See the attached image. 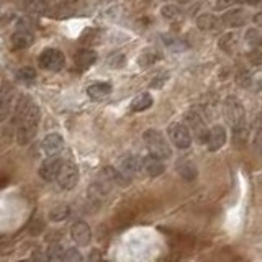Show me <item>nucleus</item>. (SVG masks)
<instances>
[{
  "label": "nucleus",
  "mask_w": 262,
  "mask_h": 262,
  "mask_svg": "<svg viewBox=\"0 0 262 262\" xmlns=\"http://www.w3.org/2000/svg\"><path fill=\"white\" fill-rule=\"evenodd\" d=\"M143 169L149 177H157L166 171V166L162 162V159L149 154V156H146L143 159Z\"/></svg>",
  "instance_id": "obj_14"
},
{
  "label": "nucleus",
  "mask_w": 262,
  "mask_h": 262,
  "mask_svg": "<svg viewBox=\"0 0 262 262\" xmlns=\"http://www.w3.org/2000/svg\"><path fill=\"white\" fill-rule=\"evenodd\" d=\"M146 2H154V0H146Z\"/></svg>",
  "instance_id": "obj_40"
},
{
  "label": "nucleus",
  "mask_w": 262,
  "mask_h": 262,
  "mask_svg": "<svg viewBox=\"0 0 262 262\" xmlns=\"http://www.w3.org/2000/svg\"><path fill=\"white\" fill-rule=\"evenodd\" d=\"M196 26L203 31H210L218 26V18L212 15V13H203V15L196 18Z\"/></svg>",
  "instance_id": "obj_21"
},
{
  "label": "nucleus",
  "mask_w": 262,
  "mask_h": 262,
  "mask_svg": "<svg viewBox=\"0 0 262 262\" xmlns=\"http://www.w3.org/2000/svg\"><path fill=\"white\" fill-rule=\"evenodd\" d=\"M31 259H33L35 262H49L48 254H46V252H41V251H35L33 256H31Z\"/></svg>",
  "instance_id": "obj_36"
},
{
  "label": "nucleus",
  "mask_w": 262,
  "mask_h": 262,
  "mask_svg": "<svg viewBox=\"0 0 262 262\" xmlns=\"http://www.w3.org/2000/svg\"><path fill=\"white\" fill-rule=\"evenodd\" d=\"M64 252H66V251L62 249V247H61L59 244L49 246L48 251H46L49 262H62V259H64Z\"/></svg>",
  "instance_id": "obj_25"
},
{
  "label": "nucleus",
  "mask_w": 262,
  "mask_h": 262,
  "mask_svg": "<svg viewBox=\"0 0 262 262\" xmlns=\"http://www.w3.org/2000/svg\"><path fill=\"white\" fill-rule=\"evenodd\" d=\"M177 171L185 180H193L196 177V167L190 159H180L177 162Z\"/></svg>",
  "instance_id": "obj_19"
},
{
  "label": "nucleus",
  "mask_w": 262,
  "mask_h": 262,
  "mask_svg": "<svg viewBox=\"0 0 262 262\" xmlns=\"http://www.w3.org/2000/svg\"><path fill=\"white\" fill-rule=\"evenodd\" d=\"M71 236L74 239L77 246H89L92 239V231L90 226L85 221H76L71 228Z\"/></svg>",
  "instance_id": "obj_9"
},
{
  "label": "nucleus",
  "mask_w": 262,
  "mask_h": 262,
  "mask_svg": "<svg viewBox=\"0 0 262 262\" xmlns=\"http://www.w3.org/2000/svg\"><path fill=\"white\" fill-rule=\"evenodd\" d=\"M185 121H187V128L192 131L195 140L199 143H205L208 140V128L205 126V121L200 116V113H195V112H188L185 115Z\"/></svg>",
  "instance_id": "obj_7"
},
{
  "label": "nucleus",
  "mask_w": 262,
  "mask_h": 262,
  "mask_svg": "<svg viewBox=\"0 0 262 262\" xmlns=\"http://www.w3.org/2000/svg\"><path fill=\"white\" fill-rule=\"evenodd\" d=\"M164 43L167 46H169L171 49H176V51H184L187 48V45L182 40L176 38L174 35H166L164 36Z\"/></svg>",
  "instance_id": "obj_27"
},
{
  "label": "nucleus",
  "mask_w": 262,
  "mask_h": 262,
  "mask_svg": "<svg viewBox=\"0 0 262 262\" xmlns=\"http://www.w3.org/2000/svg\"><path fill=\"white\" fill-rule=\"evenodd\" d=\"M38 61H40V66L43 69H46L49 72H59L66 64V56L61 53L59 49L48 48L40 54Z\"/></svg>",
  "instance_id": "obj_5"
},
{
  "label": "nucleus",
  "mask_w": 262,
  "mask_h": 262,
  "mask_svg": "<svg viewBox=\"0 0 262 262\" xmlns=\"http://www.w3.org/2000/svg\"><path fill=\"white\" fill-rule=\"evenodd\" d=\"M61 164H62V159L57 157V156H48L46 161H43V164L40 166V176L51 182V180H56L57 179V174H59L61 169Z\"/></svg>",
  "instance_id": "obj_8"
},
{
  "label": "nucleus",
  "mask_w": 262,
  "mask_h": 262,
  "mask_svg": "<svg viewBox=\"0 0 262 262\" xmlns=\"http://www.w3.org/2000/svg\"><path fill=\"white\" fill-rule=\"evenodd\" d=\"M177 4H187V2H190V0H176Z\"/></svg>",
  "instance_id": "obj_39"
},
{
  "label": "nucleus",
  "mask_w": 262,
  "mask_h": 262,
  "mask_svg": "<svg viewBox=\"0 0 262 262\" xmlns=\"http://www.w3.org/2000/svg\"><path fill=\"white\" fill-rule=\"evenodd\" d=\"M143 169V159L138 156H128L120 162V169L118 172L121 174L123 177H126L128 180L138 174V171Z\"/></svg>",
  "instance_id": "obj_12"
},
{
  "label": "nucleus",
  "mask_w": 262,
  "mask_h": 262,
  "mask_svg": "<svg viewBox=\"0 0 262 262\" xmlns=\"http://www.w3.org/2000/svg\"><path fill=\"white\" fill-rule=\"evenodd\" d=\"M41 118L40 107L31 97L21 95L17 105V141L21 146L30 143L38 131Z\"/></svg>",
  "instance_id": "obj_1"
},
{
  "label": "nucleus",
  "mask_w": 262,
  "mask_h": 262,
  "mask_svg": "<svg viewBox=\"0 0 262 262\" xmlns=\"http://www.w3.org/2000/svg\"><path fill=\"white\" fill-rule=\"evenodd\" d=\"M224 144H226V129L221 125H215L213 128H210L208 131V140H207V146L210 151H218L221 149Z\"/></svg>",
  "instance_id": "obj_10"
},
{
  "label": "nucleus",
  "mask_w": 262,
  "mask_h": 262,
  "mask_svg": "<svg viewBox=\"0 0 262 262\" xmlns=\"http://www.w3.org/2000/svg\"><path fill=\"white\" fill-rule=\"evenodd\" d=\"M33 41H35L33 30H26V28H18V30L12 36V43L17 49L30 48L33 45Z\"/></svg>",
  "instance_id": "obj_15"
},
{
  "label": "nucleus",
  "mask_w": 262,
  "mask_h": 262,
  "mask_svg": "<svg viewBox=\"0 0 262 262\" xmlns=\"http://www.w3.org/2000/svg\"><path fill=\"white\" fill-rule=\"evenodd\" d=\"M249 59H251V62H254L256 66L262 64V51H260V49H257V48H254V49H252V53L249 54Z\"/></svg>",
  "instance_id": "obj_33"
},
{
  "label": "nucleus",
  "mask_w": 262,
  "mask_h": 262,
  "mask_svg": "<svg viewBox=\"0 0 262 262\" xmlns=\"http://www.w3.org/2000/svg\"><path fill=\"white\" fill-rule=\"evenodd\" d=\"M246 18H247V15H246L244 10L235 9V10H230V12L224 13L223 21L230 26H241V25L246 23Z\"/></svg>",
  "instance_id": "obj_18"
},
{
  "label": "nucleus",
  "mask_w": 262,
  "mask_h": 262,
  "mask_svg": "<svg viewBox=\"0 0 262 262\" xmlns=\"http://www.w3.org/2000/svg\"><path fill=\"white\" fill-rule=\"evenodd\" d=\"M259 33L256 31V30H249L246 33V40H247V43H252V46H256L257 43H259V36H257Z\"/></svg>",
  "instance_id": "obj_35"
},
{
  "label": "nucleus",
  "mask_w": 262,
  "mask_h": 262,
  "mask_svg": "<svg viewBox=\"0 0 262 262\" xmlns=\"http://www.w3.org/2000/svg\"><path fill=\"white\" fill-rule=\"evenodd\" d=\"M110 93H112V85L108 82H93L89 85V89H87V95L95 102L104 100L105 97L110 95Z\"/></svg>",
  "instance_id": "obj_16"
},
{
  "label": "nucleus",
  "mask_w": 262,
  "mask_h": 262,
  "mask_svg": "<svg viewBox=\"0 0 262 262\" xmlns=\"http://www.w3.org/2000/svg\"><path fill=\"white\" fill-rule=\"evenodd\" d=\"M43 151L46 152V156H57L64 149V140L59 133H49L43 140Z\"/></svg>",
  "instance_id": "obj_11"
},
{
  "label": "nucleus",
  "mask_w": 262,
  "mask_h": 262,
  "mask_svg": "<svg viewBox=\"0 0 262 262\" xmlns=\"http://www.w3.org/2000/svg\"><path fill=\"white\" fill-rule=\"evenodd\" d=\"M108 64H110V68H115V69L123 68V66L126 64V57L123 56V54H115V56L110 57V61H108Z\"/></svg>",
  "instance_id": "obj_30"
},
{
  "label": "nucleus",
  "mask_w": 262,
  "mask_h": 262,
  "mask_svg": "<svg viewBox=\"0 0 262 262\" xmlns=\"http://www.w3.org/2000/svg\"><path fill=\"white\" fill-rule=\"evenodd\" d=\"M13 252V243L7 239H0V256H9Z\"/></svg>",
  "instance_id": "obj_32"
},
{
  "label": "nucleus",
  "mask_w": 262,
  "mask_h": 262,
  "mask_svg": "<svg viewBox=\"0 0 262 262\" xmlns=\"http://www.w3.org/2000/svg\"><path fill=\"white\" fill-rule=\"evenodd\" d=\"M62 262H84L82 259V254L79 252L74 247H69V249H66L64 252V259Z\"/></svg>",
  "instance_id": "obj_28"
},
{
  "label": "nucleus",
  "mask_w": 262,
  "mask_h": 262,
  "mask_svg": "<svg viewBox=\"0 0 262 262\" xmlns=\"http://www.w3.org/2000/svg\"><path fill=\"white\" fill-rule=\"evenodd\" d=\"M71 208L68 205H57L49 212V220L51 221H62L69 216Z\"/></svg>",
  "instance_id": "obj_23"
},
{
  "label": "nucleus",
  "mask_w": 262,
  "mask_h": 262,
  "mask_svg": "<svg viewBox=\"0 0 262 262\" xmlns=\"http://www.w3.org/2000/svg\"><path fill=\"white\" fill-rule=\"evenodd\" d=\"M236 2H239V4H249V5H256L259 0H236Z\"/></svg>",
  "instance_id": "obj_37"
},
{
  "label": "nucleus",
  "mask_w": 262,
  "mask_h": 262,
  "mask_svg": "<svg viewBox=\"0 0 262 262\" xmlns=\"http://www.w3.org/2000/svg\"><path fill=\"white\" fill-rule=\"evenodd\" d=\"M159 59V53L154 49H148L140 56V66L141 68H148V66L154 64Z\"/></svg>",
  "instance_id": "obj_24"
},
{
  "label": "nucleus",
  "mask_w": 262,
  "mask_h": 262,
  "mask_svg": "<svg viewBox=\"0 0 262 262\" xmlns=\"http://www.w3.org/2000/svg\"><path fill=\"white\" fill-rule=\"evenodd\" d=\"M23 7L26 12L43 13L48 9V0H23Z\"/></svg>",
  "instance_id": "obj_22"
},
{
  "label": "nucleus",
  "mask_w": 262,
  "mask_h": 262,
  "mask_svg": "<svg viewBox=\"0 0 262 262\" xmlns=\"http://www.w3.org/2000/svg\"><path fill=\"white\" fill-rule=\"evenodd\" d=\"M233 43H235V36H233V33H226V35H224L223 38L220 40V46H221V49H224V51H231Z\"/></svg>",
  "instance_id": "obj_31"
},
{
  "label": "nucleus",
  "mask_w": 262,
  "mask_h": 262,
  "mask_svg": "<svg viewBox=\"0 0 262 262\" xmlns=\"http://www.w3.org/2000/svg\"><path fill=\"white\" fill-rule=\"evenodd\" d=\"M57 184L64 190H72L79 182V169L72 161H62L59 174H57Z\"/></svg>",
  "instance_id": "obj_6"
},
{
  "label": "nucleus",
  "mask_w": 262,
  "mask_h": 262,
  "mask_svg": "<svg viewBox=\"0 0 262 262\" xmlns=\"http://www.w3.org/2000/svg\"><path fill=\"white\" fill-rule=\"evenodd\" d=\"M260 45H262V40H260Z\"/></svg>",
  "instance_id": "obj_41"
},
{
  "label": "nucleus",
  "mask_w": 262,
  "mask_h": 262,
  "mask_svg": "<svg viewBox=\"0 0 262 262\" xmlns=\"http://www.w3.org/2000/svg\"><path fill=\"white\" fill-rule=\"evenodd\" d=\"M235 4H236V0H216L215 7H216V10H226Z\"/></svg>",
  "instance_id": "obj_34"
},
{
  "label": "nucleus",
  "mask_w": 262,
  "mask_h": 262,
  "mask_svg": "<svg viewBox=\"0 0 262 262\" xmlns=\"http://www.w3.org/2000/svg\"><path fill=\"white\" fill-rule=\"evenodd\" d=\"M17 77L20 81H33V79H36V71L33 68H21Z\"/></svg>",
  "instance_id": "obj_29"
},
{
  "label": "nucleus",
  "mask_w": 262,
  "mask_h": 262,
  "mask_svg": "<svg viewBox=\"0 0 262 262\" xmlns=\"http://www.w3.org/2000/svg\"><path fill=\"white\" fill-rule=\"evenodd\" d=\"M152 105V97H151V93H140L138 97L133 99V102H131V110L133 112H144V110H148V108H151Z\"/></svg>",
  "instance_id": "obj_20"
},
{
  "label": "nucleus",
  "mask_w": 262,
  "mask_h": 262,
  "mask_svg": "<svg viewBox=\"0 0 262 262\" xmlns=\"http://www.w3.org/2000/svg\"><path fill=\"white\" fill-rule=\"evenodd\" d=\"M12 100H13V89L9 84H4V87L0 89V123L9 118Z\"/></svg>",
  "instance_id": "obj_13"
},
{
  "label": "nucleus",
  "mask_w": 262,
  "mask_h": 262,
  "mask_svg": "<svg viewBox=\"0 0 262 262\" xmlns=\"http://www.w3.org/2000/svg\"><path fill=\"white\" fill-rule=\"evenodd\" d=\"M224 116H226L228 123L233 126H241L246 125V113H244V107L236 97H226L224 100Z\"/></svg>",
  "instance_id": "obj_3"
},
{
  "label": "nucleus",
  "mask_w": 262,
  "mask_h": 262,
  "mask_svg": "<svg viewBox=\"0 0 262 262\" xmlns=\"http://www.w3.org/2000/svg\"><path fill=\"white\" fill-rule=\"evenodd\" d=\"M18 262H35V260L30 257V259H21V260H18Z\"/></svg>",
  "instance_id": "obj_38"
},
{
  "label": "nucleus",
  "mask_w": 262,
  "mask_h": 262,
  "mask_svg": "<svg viewBox=\"0 0 262 262\" xmlns=\"http://www.w3.org/2000/svg\"><path fill=\"white\" fill-rule=\"evenodd\" d=\"M95 61H97V53L92 49H81L76 54V64H77V68H81V69L90 68V66L95 64Z\"/></svg>",
  "instance_id": "obj_17"
},
{
  "label": "nucleus",
  "mask_w": 262,
  "mask_h": 262,
  "mask_svg": "<svg viewBox=\"0 0 262 262\" xmlns=\"http://www.w3.org/2000/svg\"><path fill=\"white\" fill-rule=\"evenodd\" d=\"M143 138H144V143H146V146L149 149V154L162 159V161L171 157L172 149H171L169 143H167V140L164 138L161 131H157L154 128H149L143 133Z\"/></svg>",
  "instance_id": "obj_2"
},
{
  "label": "nucleus",
  "mask_w": 262,
  "mask_h": 262,
  "mask_svg": "<svg viewBox=\"0 0 262 262\" xmlns=\"http://www.w3.org/2000/svg\"><path fill=\"white\" fill-rule=\"evenodd\" d=\"M161 13H162V17L167 18V20H176V18H179V17L182 15L180 9H179L177 5H174V4H167V5H164L162 10H161Z\"/></svg>",
  "instance_id": "obj_26"
},
{
  "label": "nucleus",
  "mask_w": 262,
  "mask_h": 262,
  "mask_svg": "<svg viewBox=\"0 0 262 262\" xmlns=\"http://www.w3.org/2000/svg\"><path fill=\"white\" fill-rule=\"evenodd\" d=\"M167 135H169V140L172 141V144L179 149H187L190 148L192 144V135L190 129H188L184 123H171L169 128H167Z\"/></svg>",
  "instance_id": "obj_4"
}]
</instances>
